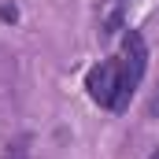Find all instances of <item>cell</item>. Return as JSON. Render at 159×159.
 <instances>
[{"label":"cell","mask_w":159,"mask_h":159,"mask_svg":"<svg viewBox=\"0 0 159 159\" xmlns=\"http://www.w3.org/2000/svg\"><path fill=\"white\" fill-rule=\"evenodd\" d=\"M148 159H159V148H156V152H152V156H148Z\"/></svg>","instance_id":"5"},{"label":"cell","mask_w":159,"mask_h":159,"mask_svg":"<svg viewBox=\"0 0 159 159\" xmlns=\"http://www.w3.org/2000/svg\"><path fill=\"white\" fill-rule=\"evenodd\" d=\"M129 0H100V37H115L126 22Z\"/></svg>","instance_id":"3"},{"label":"cell","mask_w":159,"mask_h":159,"mask_svg":"<svg viewBox=\"0 0 159 159\" xmlns=\"http://www.w3.org/2000/svg\"><path fill=\"white\" fill-rule=\"evenodd\" d=\"M152 115H159V93L152 96Z\"/></svg>","instance_id":"4"},{"label":"cell","mask_w":159,"mask_h":159,"mask_svg":"<svg viewBox=\"0 0 159 159\" xmlns=\"http://www.w3.org/2000/svg\"><path fill=\"white\" fill-rule=\"evenodd\" d=\"M85 89H89V96L100 104V107H115V100H119V59H104V63H96L89 74H85Z\"/></svg>","instance_id":"2"},{"label":"cell","mask_w":159,"mask_h":159,"mask_svg":"<svg viewBox=\"0 0 159 159\" xmlns=\"http://www.w3.org/2000/svg\"><path fill=\"white\" fill-rule=\"evenodd\" d=\"M115 59H119V100H115L111 111H126L129 100H133V93H137V85H141V78H144V70H148V48H144V37H141L137 30H126L122 48H119Z\"/></svg>","instance_id":"1"}]
</instances>
